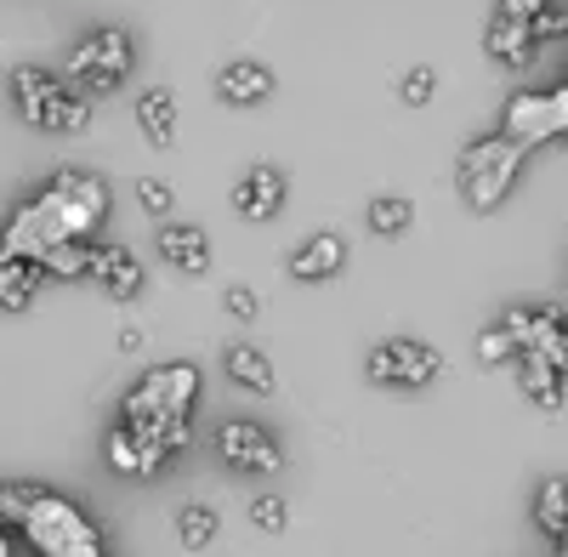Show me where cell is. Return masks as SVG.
Instances as JSON below:
<instances>
[{"label": "cell", "mask_w": 568, "mask_h": 557, "mask_svg": "<svg viewBox=\"0 0 568 557\" xmlns=\"http://www.w3.org/2000/svg\"><path fill=\"white\" fill-rule=\"evenodd\" d=\"M12 98H18V114L34 125V131H85L91 125V98L74 85H63L58 74L45 69H12Z\"/></svg>", "instance_id": "cell-1"}, {"label": "cell", "mask_w": 568, "mask_h": 557, "mask_svg": "<svg viewBox=\"0 0 568 557\" xmlns=\"http://www.w3.org/2000/svg\"><path fill=\"white\" fill-rule=\"evenodd\" d=\"M524 154H529V143L506 131V136H489V143H478V149L460 160V182H466L471 211H495L506 200V189H511L517 165H524Z\"/></svg>", "instance_id": "cell-2"}, {"label": "cell", "mask_w": 568, "mask_h": 557, "mask_svg": "<svg viewBox=\"0 0 568 557\" xmlns=\"http://www.w3.org/2000/svg\"><path fill=\"white\" fill-rule=\"evenodd\" d=\"M40 205H45V216L58 222V234L63 240H85L91 227H98L103 216H109V189L98 176H80V171H63L52 189L40 194Z\"/></svg>", "instance_id": "cell-3"}, {"label": "cell", "mask_w": 568, "mask_h": 557, "mask_svg": "<svg viewBox=\"0 0 568 557\" xmlns=\"http://www.w3.org/2000/svg\"><path fill=\"white\" fill-rule=\"evenodd\" d=\"M23 529H29V540L45 551V557H80V551H98V529H91L69 500H58V495H40L34 506H29V518H23Z\"/></svg>", "instance_id": "cell-4"}, {"label": "cell", "mask_w": 568, "mask_h": 557, "mask_svg": "<svg viewBox=\"0 0 568 557\" xmlns=\"http://www.w3.org/2000/svg\"><path fill=\"white\" fill-rule=\"evenodd\" d=\"M131 69V40L125 29H98V34H85L74 45V58H69V74L80 80L85 98H103V91H114Z\"/></svg>", "instance_id": "cell-5"}, {"label": "cell", "mask_w": 568, "mask_h": 557, "mask_svg": "<svg viewBox=\"0 0 568 557\" xmlns=\"http://www.w3.org/2000/svg\"><path fill=\"white\" fill-rule=\"evenodd\" d=\"M438 369H444V353L426 342H382L369 353V382L382 387H426L438 382Z\"/></svg>", "instance_id": "cell-6"}, {"label": "cell", "mask_w": 568, "mask_h": 557, "mask_svg": "<svg viewBox=\"0 0 568 557\" xmlns=\"http://www.w3.org/2000/svg\"><path fill=\"white\" fill-rule=\"evenodd\" d=\"M216 449H222L240 473H278V444H273L256 422H222Z\"/></svg>", "instance_id": "cell-7"}, {"label": "cell", "mask_w": 568, "mask_h": 557, "mask_svg": "<svg viewBox=\"0 0 568 557\" xmlns=\"http://www.w3.org/2000/svg\"><path fill=\"white\" fill-rule=\"evenodd\" d=\"M278 205H284V176H278L273 165L245 171V182L233 189V211H240L245 222H267Z\"/></svg>", "instance_id": "cell-8"}, {"label": "cell", "mask_w": 568, "mask_h": 557, "mask_svg": "<svg viewBox=\"0 0 568 557\" xmlns=\"http://www.w3.org/2000/svg\"><path fill=\"white\" fill-rule=\"evenodd\" d=\"M160 256H165L176 273L200 278V273L211 267V240L200 234V227H187V222H165V227H160Z\"/></svg>", "instance_id": "cell-9"}, {"label": "cell", "mask_w": 568, "mask_h": 557, "mask_svg": "<svg viewBox=\"0 0 568 557\" xmlns=\"http://www.w3.org/2000/svg\"><path fill=\"white\" fill-rule=\"evenodd\" d=\"M91 273L103 278V291L114 302H131L142 291V262L125 251V245H98V256H91Z\"/></svg>", "instance_id": "cell-10"}, {"label": "cell", "mask_w": 568, "mask_h": 557, "mask_svg": "<svg viewBox=\"0 0 568 557\" xmlns=\"http://www.w3.org/2000/svg\"><path fill=\"white\" fill-rule=\"evenodd\" d=\"M216 98L222 103H240V109H256V103L273 98V74L262 63H227L216 74Z\"/></svg>", "instance_id": "cell-11"}, {"label": "cell", "mask_w": 568, "mask_h": 557, "mask_svg": "<svg viewBox=\"0 0 568 557\" xmlns=\"http://www.w3.org/2000/svg\"><path fill=\"white\" fill-rule=\"evenodd\" d=\"M40 262H29V256H12L7 245H0V307L7 313H23L29 302H34V291H40Z\"/></svg>", "instance_id": "cell-12"}, {"label": "cell", "mask_w": 568, "mask_h": 557, "mask_svg": "<svg viewBox=\"0 0 568 557\" xmlns=\"http://www.w3.org/2000/svg\"><path fill=\"white\" fill-rule=\"evenodd\" d=\"M506 331H511V342L524 347V353H546V358H551L557 331H562V313H557V307H524V313L506 318Z\"/></svg>", "instance_id": "cell-13"}, {"label": "cell", "mask_w": 568, "mask_h": 557, "mask_svg": "<svg viewBox=\"0 0 568 557\" xmlns=\"http://www.w3.org/2000/svg\"><path fill=\"white\" fill-rule=\"evenodd\" d=\"M136 120H142V131H149V143L154 149H171L176 143V98L165 85H149L136 98Z\"/></svg>", "instance_id": "cell-14"}, {"label": "cell", "mask_w": 568, "mask_h": 557, "mask_svg": "<svg viewBox=\"0 0 568 557\" xmlns=\"http://www.w3.org/2000/svg\"><path fill=\"white\" fill-rule=\"evenodd\" d=\"M535 40H540V34H535L529 18H506V12H500V23L489 29V52H495L500 63H511V69H524V63L535 58Z\"/></svg>", "instance_id": "cell-15"}, {"label": "cell", "mask_w": 568, "mask_h": 557, "mask_svg": "<svg viewBox=\"0 0 568 557\" xmlns=\"http://www.w3.org/2000/svg\"><path fill=\"white\" fill-rule=\"evenodd\" d=\"M517 382H524V393H529L540 409H562V369H557L546 353H524Z\"/></svg>", "instance_id": "cell-16"}, {"label": "cell", "mask_w": 568, "mask_h": 557, "mask_svg": "<svg viewBox=\"0 0 568 557\" xmlns=\"http://www.w3.org/2000/svg\"><path fill=\"white\" fill-rule=\"evenodd\" d=\"M342 262H347V245H342L336 234H318V240H307V245L291 256V273L313 285V278H329V273H336Z\"/></svg>", "instance_id": "cell-17"}, {"label": "cell", "mask_w": 568, "mask_h": 557, "mask_svg": "<svg viewBox=\"0 0 568 557\" xmlns=\"http://www.w3.org/2000/svg\"><path fill=\"white\" fill-rule=\"evenodd\" d=\"M222 364H227V382H240L245 393H273V387H278L273 364H267L256 347H245V342H240V347H227V353H222Z\"/></svg>", "instance_id": "cell-18"}, {"label": "cell", "mask_w": 568, "mask_h": 557, "mask_svg": "<svg viewBox=\"0 0 568 557\" xmlns=\"http://www.w3.org/2000/svg\"><path fill=\"white\" fill-rule=\"evenodd\" d=\"M91 256H98V245H85V240H63L40 256L45 273H58V278H74V273H91Z\"/></svg>", "instance_id": "cell-19"}, {"label": "cell", "mask_w": 568, "mask_h": 557, "mask_svg": "<svg viewBox=\"0 0 568 557\" xmlns=\"http://www.w3.org/2000/svg\"><path fill=\"white\" fill-rule=\"evenodd\" d=\"M176 535H182V546H187V551H205V546L216 540V513H211L205 500L182 506V518H176Z\"/></svg>", "instance_id": "cell-20"}, {"label": "cell", "mask_w": 568, "mask_h": 557, "mask_svg": "<svg viewBox=\"0 0 568 557\" xmlns=\"http://www.w3.org/2000/svg\"><path fill=\"white\" fill-rule=\"evenodd\" d=\"M415 222V205L409 200H393V194H382V200H369V227H375V234H404V227Z\"/></svg>", "instance_id": "cell-21"}, {"label": "cell", "mask_w": 568, "mask_h": 557, "mask_svg": "<svg viewBox=\"0 0 568 557\" xmlns=\"http://www.w3.org/2000/svg\"><path fill=\"white\" fill-rule=\"evenodd\" d=\"M535 518H540V529H546V535H557V529L568 524V484H562V478H546V484H540Z\"/></svg>", "instance_id": "cell-22"}, {"label": "cell", "mask_w": 568, "mask_h": 557, "mask_svg": "<svg viewBox=\"0 0 568 557\" xmlns=\"http://www.w3.org/2000/svg\"><path fill=\"white\" fill-rule=\"evenodd\" d=\"M109 467L125 473V478H142V438H136L131 427H120V433L109 438Z\"/></svg>", "instance_id": "cell-23"}, {"label": "cell", "mask_w": 568, "mask_h": 557, "mask_svg": "<svg viewBox=\"0 0 568 557\" xmlns=\"http://www.w3.org/2000/svg\"><path fill=\"white\" fill-rule=\"evenodd\" d=\"M478 358H484V364H506V358H524V347H517L511 331L500 324V331H484V336H478Z\"/></svg>", "instance_id": "cell-24"}, {"label": "cell", "mask_w": 568, "mask_h": 557, "mask_svg": "<svg viewBox=\"0 0 568 557\" xmlns=\"http://www.w3.org/2000/svg\"><path fill=\"white\" fill-rule=\"evenodd\" d=\"M251 524L278 535L284 524H291V513H284V500H278V495H256V500H251Z\"/></svg>", "instance_id": "cell-25"}, {"label": "cell", "mask_w": 568, "mask_h": 557, "mask_svg": "<svg viewBox=\"0 0 568 557\" xmlns=\"http://www.w3.org/2000/svg\"><path fill=\"white\" fill-rule=\"evenodd\" d=\"M136 200H142V211L165 216V211H171V182H160V176H142V182H136Z\"/></svg>", "instance_id": "cell-26"}, {"label": "cell", "mask_w": 568, "mask_h": 557, "mask_svg": "<svg viewBox=\"0 0 568 557\" xmlns=\"http://www.w3.org/2000/svg\"><path fill=\"white\" fill-rule=\"evenodd\" d=\"M433 85H438V74L426 69V63L409 69V74H404V103H415V109H420V103H433Z\"/></svg>", "instance_id": "cell-27"}, {"label": "cell", "mask_w": 568, "mask_h": 557, "mask_svg": "<svg viewBox=\"0 0 568 557\" xmlns=\"http://www.w3.org/2000/svg\"><path fill=\"white\" fill-rule=\"evenodd\" d=\"M222 307H227L233 318H240V324H251V318H256V291H245V285H227Z\"/></svg>", "instance_id": "cell-28"}, {"label": "cell", "mask_w": 568, "mask_h": 557, "mask_svg": "<svg viewBox=\"0 0 568 557\" xmlns=\"http://www.w3.org/2000/svg\"><path fill=\"white\" fill-rule=\"evenodd\" d=\"M551 364L568 376V318H562V331H557V347H551Z\"/></svg>", "instance_id": "cell-29"}, {"label": "cell", "mask_w": 568, "mask_h": 557, "mask_svg": "<svg viewBox=\"0 0 568 557\" xmlns=\"http://www.w3.org/2000/svg\"><path fill=\"white\" fill-rule=\"evenodd\" d=\"M120 347L125 353H142V331H120Z\"/></svg>", "instance_id": "cell-30"}, {"label": "cell", "mask_w": 568, "mask_h": 557, "mask_svg": "<svg viewBox=\"0 0 568 557\" xmlns=\"http://www.w3.org/2000/svg\"><path fill=\"white\" fill-rule=\"evenodd\" d=\"M551 540H557V557H568V524H562V529H557Z\"/></svg>", "instance_id": "cell-31"}, {"label": "cell", "mask_w": 568, "mask_h": 557, "mask_svg": "<svg viewBox=\"0 0 568 557\" xmlns=\"http://www.w3.org/2000/svg\"><path fill=\"white\" fill-rule=\"evenodd\" d=\"M0 557H7V535H0Z\"/></svg>", "instance_id": "cell-32"}, {"label": "cell", "mask_w": 568, "mask_h": 557, "mask_svg": "<svg viewBox=\"0 0 568 557\" xmlns=\"http://www.w3.org/2000/svg\"><path fill=\"white\" fill-rule=\"evenodd\" d=\"M80 557H98V551H80Z\"/></svg>", "instance_id": "cell-33"}]
</instances>
